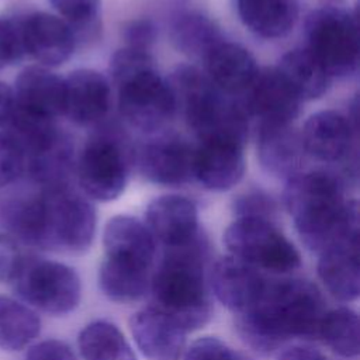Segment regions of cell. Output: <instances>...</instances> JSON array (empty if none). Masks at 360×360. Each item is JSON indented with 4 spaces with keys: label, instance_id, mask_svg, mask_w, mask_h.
I'll use <instances>...</instances> for the list:
<instances>
[{
    "label": "cell",
    "instance_id": "4316f807",
    "mask_svg": "<svg viewBox=\"0 0 360 360\" xmlns=\"http://www.w3.org/2000/svg\"><path fill=\"white\" fill-rule=\"evenodd\" d=\"M169 37L176 49L195 58H205L224 41L215 21L198 10L174 13L169 21Z\"/></svg>",
    "mask_w": 360,
    "mask_h": 360
},
{
    "label": "cell",
    "instance_id": "f35d334b",
    "mask_svg": "<svg viewBox=\"0 0 360 360\" xmlns=\"http://www.w3.org/2000/svg\"><path fill=\"white\" fill-rule=\"evenodd\" d=\"M21 260L22 255L15 239L10 235L0 233V283L14 280Z\"/></svg>",
    "mask_w": 360,
    "mask_h": 360
},
{
    "label": "cell",
    "instance_id": "52a82bcc",
    "mask_svg": "<svg viewBox=\"0 0 360 360\" xmlns=\"http://www.w3.org/2000/svg\"><path fill=\"white\" fill-rule=\"evenodd\" d=\"M305 49L325 68L330 79H345L359 66V28L350 11L328 6L312 10L304 24Z\"/></svg>",
    "mask_w": 360,
    "mask_h": 360
},
{
    "label": "cell",
    "instance_id": "3957f363",
    "mask_svg": "<svg viewBox=\"0 0 360 360\" xmlns=\"http://www.w3.org/2000/svg\"><path fill=\"white\" fill-rule=\"evenodd\" d=\"M283 200L308 249L321 253L336 243L359 240V205L346 198L336 173L300 172L287 179Z\"/></svg>",
    "mask_w": 360,
    "mask_h": 360
},
{
    "label": "cell",
    "instance_id": "5b68a950",
    "mask_svg": "<svg viewBox=\"0 0 360 360\" xmlns=\"http://www.w3.org/2000/svg\"><path fill=\"white\" fill-rule=\"evenodd\" d=\"M110 75L118 90L120 114L129 127L156 134L176 115L172 89L149 51L118 49L111 56Z\"/></svg>",
    "mask_w": 360,
    "mask_h": 360
},
{
    "label": "cell",
    "instance_id": "30bf717a",
    "mask_svg": "<svg viewBox=\"0 0 360 360\" xmlns=\"http://www.w3.org/2000/svg\"><path fill=\"white\" fill-rule=\"evenodd\" d=\"M13 283L27 304L51 315H66L80 302L77 273L59 262L22 256Z\"/></svg>",
    "mask_w": 360,
    "mask_h": 360
},
{
    "label": "cell",
    "instance_id": "9a60e30c",
    "mask_svg": "<svg viewBox=\"0 0 360 360\" xmlns=\"http://www.w3.org/2000/svg\"><path fill=\"white\" fill-rule=\"evenodd\" d=\"M242 101L259 124H292L301 111V98L276 66L259 69Z\"/></svg>",
    "mask_w": 360,
    "mask_h": 360
},
{
    "label": "cell",
    "instance_id": "8992f818",
    "mask_svg": "<svg viewBox=\"0 0 360 360\" xmlns=\"http://www.w3.org/2000/svg\"><path fill=\"white\" fill-rule=\"evenodd\" d=\"M167 83L172 89L176 114L200 139L222 138L246 143L249 115L242 101L221 91L198 68L177 66Z\"/></svg>",
    "mask_w": 360,
    "mask_h": 360
},
{
    "label": "cell",
    "instance_id": "836d02e7",
    "mask_svg": "<svg viewBox=\"0 0 360 360\" xmlns=\"http://www.w3.org/2000/svg\"><path fill=\"white\" fill-rule=\"evenodd\" d=\"M27 167L25 153L17 139L6 129L0 131V187L17 181Z\"/></svg>",
    "mask_w": 360,
    "mask_h": 360
},
{
    "label": "cell",
    "instance_id": "ffe728a7",
    "mask_svg": "<svg viewBox=\"0 0 360 360\" xmlns=\"http://www.w3.org/2000/svg\"><path fill=\"white\" fill-rule=\"evenodd\" d=\"M356 124L335 110L314 112L305 121L301 138L307 156L323 163H338L349 156Z\"/></svg>",
    "mask_w": 360,
    "mask_h": 360
},
{
    "label": "cell",
    "instance_id": "60d3db41",
    "mask_svg": "<svg viewBox=\"0 0 360 360\" xmlns=\"http://www.w3.org/2000/svg\"><path fill=\"white\" fill-rule=\"evenodd\" d=\"M277 360H328L321 352L309 346H291L281 352Z\"/></svg>",
    "mask_w": 360,
    "mask_h": 360
},
{
    "label": "cell",
    "instance_id": "44dd1931",
    "mask_svg": "<svg viewBox=\"0 0 360 360\" xmlns=\"http://www.w3.org/2000/svg\"><path fill=\"white\" fill-rule=\"evenodd\" d=\"M129 330L148 360H179L184 352L187 332L153 307L135 312Z\"/></svg>",
    "mask_w": 360,
    "mask_h": 360
},
{
    "label": "cell",
    "instance_id": "d6a6232c",
    "mask_svg": "<svg viewBox=\"0 0 360 360\" xmlns=\"http://www.w3.org/2000/svg\"><path fill=\"white\" fill-rule=\"evenodd\" d=\"M51 6L73 31L77 44L97 39L101 30V0H49Z\"/></svg>",
    "mask_w": 360,
    "mask_h": 360
},
{
    "label": "cell",
    "instance_id": "6da1fadb",
    "mask_svg": "<svg viewBox=\"0 0 360 360\" xmlns=\"http://www.w3.org/2000/svg\"><path fill=\"white\" fill-rule=\"evenodd\" d=\"M7 221L13 233L30 246L82 255L93 243L97 214L90 200L70 184L41 190L11 205Z\"/></svg>",
    "mask_w": 360,
    "mask_h": 360
},
{
    "label": "cell",
    "instance_id": "603a6c76",
    "mask_svg": "<svg viewBox=\"0 0 360 360\" xmlns=\"http://www.w3.org/2000/svg\"><path fill=\"white\" fill-rule=\"evenodd\" d=\"M204 59L210 80L232 97L245 94L260 69L249 49L225 39Z\"/></svg>",
    "mask_w": 360,
    "mask_h": 360
},
{
    "label": "cell",
    "instance_id": "7bdbcfd3",
    "mask_svg": "<svg viewBox=\"0 0 360 360\" xmlns=\"http://www.w3.org/2000/svg\"><path fill=\"white\" fill-rule=\"evenodd\" d=\"M338 1H339V0H338Z\"/></svg>",
    "mask_w": 360,
    "mask_h": 360
},
{
    "label": "cell",
    "instance_id": "7402d4cb",
    "mask_svg": "<svg viewBox=\"0 0 360 360\" xmlns=\"http://www.w3.org/2000/svg\"><path fill=\"white\" fill-rule=\"evenodd\" d=\"M256 152L267 173L285 179L302 172L307 158L301 132L292 124H259Z\"/></svg>",
    "mask_w": 360,
    "mask_h": 360
},
{
    "label": "cell",
    "instance_id": "e575fe53",
    "mask_svg": "<svg viewBox=\"0 0 360 360\" xmlns=\"http://www.w3.org/2000/svg\"><path fill=\"white\" fill-rule=\"evenodd\" d=\"M277 205L271 195L263 190H248L238 195L233 201V212L236 218H262L273 221Z\"/></svg>",
    "mask_w": 360,
    "mask_h": 360
},
{
    "label": "cell",
    "instance_id": "ab89813d",
    "mask_svg": "<svg viewBox=\"0 0 360 360\" xmlns=\"http://www.w3.org/2000/svg\"><path fill=\"white\" fill-rule=\"evenodd\" d=\"M27 360H77V357L66 343L49 339L34 345L27 353Z\"/></svg>",
    "mask_w": 360,
    "mask_h": 360
},
{
    "label": "cell",
    "instance_id": "5bb4252c",
    "mask_svg": "<svg viewBox=\"0 0 360 360\" xmlns=\"http://www.w3.org/2000/svg\"><path fill=\"white\" fill-rule=\"evenodd\" d=\"M193 149L176 135H159L143 143L136 153L141 174L150 183L183 186L193 179Z\"/></svg>",
    "mask_w": 360,
    "mask_h": 360
},
{
    "label": "cell",
    "instance_id": "ac0fdd59",
    "mask_svg": "<svg viewBox=\"0 0 360 360\" xmlns=\"http://www.w3.org/2000/svg\"><path fill=\"white\" fill-rule=\"evenodd\" d=\"M267 280L259 269L231 255L218 259L208 271L210 290L235 315L245 312L257 301Z\"/></svg>",
    "mask_w": 360,
    "mask_h": 360
},
{
    "label": "cell",
    "instance_id": "b9f144b4",
    "mask_svg": "<svg viewBox=\"0 0 360 360\" xmlns=\"http://www.w3.org/2000/svg\"><path fill=\"white\" fill-rule=\"evenodd\" d=\"M13 89L0 80V128H4L13 112Z\"/></svg>",
    "mask_w": 360,
    "mask_h": 360
},
{
    "label": "cell",
    "instance_id": "d4e9b609",
    "mask_svg": "<svg viewBox=\"0 0 360 360\" xmlns=\"http://www.w3.org/2000/svg\"><path fill=\"white\" fill-rule=\"evenodd\" d=\"M243 25L264 39L283 38L298 18L297 0H235Z\"/></svg>",
    "mask_w": 360,
    "mask_h": 360
},
{
    "label": "cell",
    "instance_id": "7c38bea8",
    "mask_svg": "<svg viewBox=\"0 0 360 360\" xmlns=\"http://www.w3.org/2000/svg\"><path fill=\"white\" fill-rule=\"evenodd\" d=\"M112 103L111 82L94 69H76L63 77V115L79 127H97Z\"/></svg>",
    "mask_w": 360,
    "mask_h": 360
},
{
    "label": "cell",
    "instance_id": "d590c367",
    "mask_svg": "<svg viewBox=\"0 0 360 360\" xmlns=\"http://www.w3.org/2000/svg\"><path fill=\"white\" fill-rule=\"evenodd\" d=\"M184 360H253L218 338H200L186 350Z\"/></svg>",
    "mask_w": 360,
    "mask_h": 360
},
{
    "label": "cell",
    "instance_id": "4fadbf2b",
    "mask_svg": "<svg viewBox=\"0 0 360 360\" xmlns=\"http://www.w3.org/2000/svg\"><path fill=\"white\" fill-rule=\"evenodd\" d=\"M243 148L231 139H200L193 149V179L210 191L231 190L246 170Z\"/></svg>",
    "mask_w": 360,
    "mask_h": 360
},
{
    "label": "cell",
    "instance_id": "8fae6325",
    "mask_svg": "<svg viewBox=\"0 0 360 360\" xmlns=\"http://www.w3.org/2000/svg\"><path fill=\"white\" fill-rule=\"evenodd\" d=\"M20 31L25 55L48 69L68 62L77 46L72 28L51 13L32 11L24 15L20 18Z\"/></svg>",
    "mask_w": 360,
    "mask_h": 360
},
{
    "label": "cell",
    "instance_id": "484cf974",
    "mask_svg": "<svg viewBox=\"0 0 360 360\" xmlns=\"http://www.w3.org/2000/svg\"><path fill=\"white\" fill-rule=\"evenodd\" d=\"M76 155L72 139L59 131L45 146L27 156L25 173L41 187L69 184Z\"/></svg>",
    "mask_w": 360,
    "mask_h": 360
},
{
    "label": "cell",
    "instance_id": "7a4b0ae2",
    "mask_svg": "<svg viewBox=\"0 0 360 360\" xmlns=\"http://www.w3.org/2000/svg\"><path fill=\"white\" fill-rule=\"evenodd\" d=\"M318 287L302 278L267 280L257 301L238 314L242 339L256 352L271 353L291 339L318 338L325 315Z\"/></svg>",
    "mask_w": 360,
    "mask_h": 360
},
{
    "label": "cell",
    "instance_id": "d6986e66",
    "mask_svg": "<svg viewBox=\"0 0 360 360\" xmlns=\"http://www.w3.org/2000/svg\"><path fill=\"white\" fill-rule=\"evenodd\" d=\"M105 259L125 267L152 271L156 259V242L148 228L131 215L108 219L103 232Z\"/></svg>",
    "mask_w": 360,
    "mask_h": 360
},
{
    "label": "cell",
    "instance_id": "2e32d148",
    "mask_svg": "<svg viewBox=\"0 0 360 360\" xmlns=\"http://www.w3.org/2000/svg\"><path fill=\"white\" fill-rule=\"evenodd\" d=\"M143 224L163 249L187 245L201 232L195 204L177 194L153 198L145 210Z\"/></svg>",
    "mask_w": 360,
    "mask_h": 360
},
{
    "label": "cell",
    "instance_id": "74e56055",
    "mask_svg": "<svg viewBox=\"0 0 360 360\" xmlns=\"http://www.w3.org/2000/svg\"><path fill=\"white\" fill-rule=\"evenodd\" d=\"M156 35L158 28L149 18H136L124 27V39L127 44L125 46L134 49L149 51L156 41Z\"/></svg>",
    "mask_w": 360,
    "mask_h": 360
},
{
    "label": "cell",
    "instance_id": "9c48e42d",
    "mask_svg": "<svg viewBox=\"0 0 360 360\" xmlns=\"http://www.w3.org/2000/svg\"><path fill=\"white\" fill-rule=\"evenodd\" d=\"M231 256L276 274L291 273L301 264L297 248L270 219L236 218L224 232Z\"/></svg>",
    "mask_w": 360,
    "mask_h": 360
},
{
    "label": "cell",
    "instance_id": "f1b7e54d",
    "mask_svg": "<svg viewBox=\"0 0 360 360\" xmlns=\"http://www.w3.org/2000/svg\"><path fill=\"white\" fill-rule=\"evenodd\" d=\"M83 360H136L122 332L108 321L86 325L77 338Z\"/></svg>",
    "mask_w": 360,
    "mask_h": 360
},
{
    "label": "cell",
    "instance_id": "e0dca14e",
    "mask_svg": "<svg viewBox=\"0 0 360 360\" xmlns=\"http://www.w3.org/2000/svg\"><path fill=\"white\" fill-rule=\"evenodd\" d=\"M13 111L22 115L56 121L63 115V77L44 66H28L15 77Z\"/></svg>",
    "mask_w": 360,
    "mask_h": 360
},
{
    "label": "cell",
    "instance_id": "4dcf8cb0",
    "mask_svg": "<svg viewBox=\"0 0 360 360\" xmlns=\"http://www.w3.org/2000/svg\"><path fill=\"white\" fill-rule=\"evenodd\" d=\"M152 271L125 267L104 260L98 270V285L105 297L115 302H134L149 288Z\"/></svg>",
    "mask_w": 360,
    "mask_h": 360
},
{
    "label": "cell",
    "instance_id": "8d00e7d4",
    "mask_svg": "<svg viewBox=\"0 0 360 360\" xmlns=\"http://www.w3.org/2000/svg\"><path fill=\"white\" fill-rule=\"evenodd\" d=\"M24 55L20 18L0 15V69L15 65Z\"/></svg>",
    "mask_w": 360,
    "mask_h": 360
},
{
    "label": "cell",
    "instance_id": "277c9868",
    "mask_svg": "<svg viewBox=\"0 0 360 360\" xmlns=\"http://www.w3.org/2000/svg\"><path fill=\"white\" fill-rule=\"evenodd\" d=\"M208 259L210 242L201 231L187 245L163 249V256L150 276L152 307L186 332L205 326L214 314Z\"/></svg>",
    "mask_w": 360,
    "mask_h": 360
},
{
    "label": "cell",
    "instance_id": "1f68e13d",
    "mask_svg": "<svg viewBox=\"0 0 360 360\" xmlns=\"http://www.w3.org/2000/svg\"><path fill=\"white\" fill-rule=\"evenodd\" d=\"M318 338L336 354L356 357L360 350L359 315L346 307L326 311L319 323Z\"/></svg>",
    "mask_w": 360,
    "mask_h": 360
},
{
    "label": "cell",
    "instance_id": "ba28073f",
    "mask_svg": "<svg viewBox=\"0 0 360 360\" xmlns=\"http://www.w3.org/2000/svg\"><path fill=\"white\" fill-rule=\"evenodd\" d=\"M117 131L91 135L76 158L75 173L82 193L91 200L108 202L125 190L131 156Z\"/></svg>",
    "mask_w": 360,
    "mask_h": 360
},
{
    "label": "cell",
    "instance_id": "cb8c5ba5",
    "mask_svg": "<svg viewBox=\"0 0 360 360\" xmlns=\"http://www.w3.org/2000/svg\"><path fill=\"white\" fill-rule=\"evenodd\" d=\"M318 276L336 300L352 302L360 292L359 240L336 243L319 253Z\"/></svg>",
    "mask_w": 360,
    "mask_h": 360
},
{
    "label": "cell",
    "instance_id": "f546056e",
    "mask_svg": "<svg viewBox=\"0 0 360 360\" xmlns=\"http://www.w3.org/2000/svg\"><path fill=\"white\" fill-rule=\"evenodd\" d=\"M41 321L30 307L0 298V347L15 352L28 346L39 333Z\"/></svg>",
    "mask_w": 360,
    "mask_h": 360
},
{
    "label": "cell",
    "instance_id": "83f0119b",
    "mask_svg": "<svg viewBox=\"0 0 360 360\" xmlns=\"http://www.w3.org/2000/svg\"><path fill=\"white\" fill-rule=\"evenodd\" d=\"M276 68L301 101L322 97L332 80L325 68L305 48L284 53Z\"/></svg>",
    "mask_w": 360,
    "mask_h": 360
}]
</instances>
